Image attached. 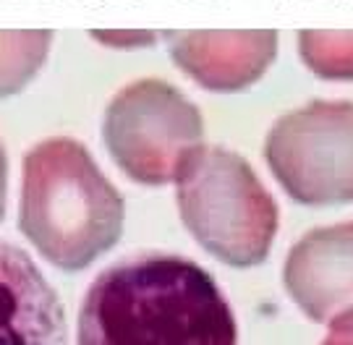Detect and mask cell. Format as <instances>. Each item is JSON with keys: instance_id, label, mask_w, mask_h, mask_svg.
Returning a JSON list of instances; mask_svg holds the SVG:
<instances>
[{"instance_id": "obj_9", "label": "cell", "mask_w": 353, "mask_h": 345, "mask_svg": "<svg viewBox=\"0 0 353 345\" xmlns=\"http://www.w3.org/2000/svg\"><path fill=\"white\" fill-rule=\"evenodd\" d=\"M52 37V29H0V100L19 94L42 71Z\"/></svg>"}, {"instance_id": "obj_1", "label": "cell", "mask_w": 353, "mask_h": 345, "mask_svg": "<svg viewBox=\"0 0 353 345\" xmlns=\"http://www.w3.org/2000/svg\"><path fill=\"white\" fill-rule=\"evenodd\" d=\"M76 345H239V324L199 262L150 249L92 280Z\"/></svg>"}, {"instance_id": "obj_6", "label": "cell", "mask_w": 353, "mask_h": 345, "mask_svg": "<svg viewBox=\"0 0 353 345\" xmlns=\"http://www.w3.org/2000/svg\"><path fill=\"white\" fill-rule=\"evenodd\" d=\"M173 63L207 92L254 87L278 58V29H168Z\"/></svg>"}, {"instance_id": "obj_12", "label": "cell", "mask_w": 353, "mask_h": 345, "mask_svg": "<svg viewBox=\"0 0 353 345\" xmlns=\"http://www.w3.org/2000/svg\"><path fill=\"white\" fill-rule=\"evenodd\" d=\"M6 205H8V154L0 141V220L6 218Z\"/></svg>"}, {"instance_id": "obj_8", "label": "cell", "mask_w": 353, "mask_h": 345, "mask_svg": "<svg viewBox=\"0 0 353 345\" xmlns=\"http://www.w3.org/2000/svg\"><path fill=\"white\" fill-rule=\"evenodd\" d=\"M65 311L37 262L0 236V345H65Z\"/></svg>"}, {"instance_id": "obj_7", "label": "cell", "mask_w": 353, "mask_h": 345, "mask_svg": "<svg viewBox=\"0 0 353 345\" xmlns=\"http://www.w3.org/2000/svg\"><path fill=\"white\" fill-rule=\"evenodd\" d=\"M283 285L303 317L319 324L353 309V220L301 236L285 256Z\"/></svg>"}, {"instance_id": "obj_10", "label": "cell", "mask_w": 353, "mask_h": 345, "mask_svg": "<svg viewBox=\"0 0 353 345\" xmlns=\"http://www.w3.org/2000/svg\"><path fill=\"white\" fill-rule=\"evenodd\" d=\"M301 63L325 81H353V29H301Z\"/></svg>"}, {"instance_id": "obj_3", "label": "cell", "mask_w": 353, "mask_h": 345, "mask_svg": "<svg viewBox=\"0 0 353 345\" xmlns=\"http://www.w3.org/2000/svg\"><path fill=\"white\" fill-rule=\"evenodd\" d=\"M183 228L207 254L228 267H259L280 225L278 205L254 167L233 149L202 144L176 178Z\"/></svg>"}, {"instance_id": "obj_4", "label": "cell", "mask_w": 353, "mask_h": 345, "mask_svg": "<svg viewBox=\"0 0 353 345\" xmlns=\"http://www.w3.org/2000/svg\"><path fill=\"white\" fill-rule=\"evenodd\" d=\"M102 141L126 178L157 189L176 183L186 157L204 144V118L178 87L137 79L105 107Z\"/></svg>"}, {"instance_id": "obj_11", "label": "cell", "mask_w": 353, "mask_h": 345, "mask_svg": "<svg viewBox=\"0 0 353 345\" xmlns=\"http://www.w3.org/2000/svg\"><path fill=\"white\" fill-rule=\"evenodd\" d=\"M322 345H353V309L343 311L330 322V330Z\"/></svg>"}, {"instance_id": "obj_5", "label": "cell", "mask_w": 353, "mask_h": 345, "mask_svg": "<svg viewBox=\"0 0 353 345\" xmlns=\"http://www.w3.org/2000/svg\"><path fill=\"white\" fill-rule=\"evenodd\" d=\"M265 163L296 205L353 202V103L312 100L267 131Z\"/></svg>"}, {"instance_id": "obj_2", "label": "cell", "mask_w": 353, "mask_h": 345, "mask_svg": "<svg viewBox=\"0 0 353 345\" xmlns=\"http://www.w3.org/2000/svg\"><path fill=\"white\" fill-rule=\"evenodd\" d=\"M126 205L79 139L50 136L21 163L19 230L45 262L87 269L123 236Z\"/></svg>"}]
</instances>
